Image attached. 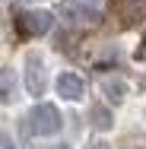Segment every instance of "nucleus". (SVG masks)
I'll use <instances>...</instances> for the list:
<instances>
[{"label":"nucleus","mask_w":146,"mask_h":149,"mask_svg":"<svg viewBox=\"0 0 146 149\" xmlns=\"http://www.w3.org/2000/svg\"><path fill=\"white\" fill-rule=\"evenodd\" d=\"M3 102H13V73L3 70Z\"/></svg>","instance_id":"obj_8"},{"label":"nucleus","mask_w":146,"mask_h":149,"mask_svg":"<svg viewBox=\"0 0 146 149\" xmlns=\"http://www.w3.org/2000/svg\"><path fill=\"white\" fill-rule=\"evenodd\" d=\"M54 89H57V95H60V98H67V102H83V95H86V83H83L80 73L64 70V73H57Z\"/></svg>","instance_id":"obj_3"},{"label":"nucleus","mask_w":146,"mask_h":149,"mask_svg":"<svg viewBox=\"0 0 146 149\" xmlns=\"http://www.w3.org/2000/svg\"><path fill=\"white\" fill-rule=\"evenodd\" d=\"M3 149H16V146H13V136H10V133H3Z\"/></svg>","instance_id":"obj_10"},{"label":"nucleus","mask_w":146,"mask_h":149,"mask_svg":"<svg viewBox=\"0 0 146 149\" xmlns=\"http://www.w3.org/2000/svg\"><path fill=\"white\" fill-rule=\"evenodd\" d=\"M19 26H22V32H29V35H48V32L54 29V16L45 13V10H26L19 16Z\"/></svg>","instance_id":"obj_5"},{"label":"nucleus","mask_w":146,"mask_h":149,"mask_svg":"<svg viewBox=\"0 0 146 149\" xmlns=\"http://www.w3.org/2000/svg\"><path fill=\"white\" fill-rule=\"evenodd\" d=\"M89 120H92V127H95V130H111V127H115V118H111V111H108L102 102H95V105H92V111H89Z\"/></svg>","instance_id":"obj_6"},{"label":"nucleus","mask_w":146,"mask_h":149,"mask_svg":"<svg viewBox=\"0 0 146 149\" xmlns=\"http://www.w3.org/2000/svg\"><path fill=\"white\" fill-rule=\"evenodd\" d=\"M102 92H105L111 102H124V95H127V83H124V79H115V76H108V79H102Z\"/></svg>","instance_id":"obj_7"},{"label":"nucleus","mask_w":146,"mask_h":149,"mask_svg":"<svg viewBox=\"0 0 146 149\" xmlns=\"http://www.w3.org/2000/svg\"><path fill=\"white\" fill-rule=\"evenodd\" d=\"M64 120H60V111L48 102H38L35 108L29 111V130L35 136H57Z\"/></svg>","instance_id":"obj_1"},{"label":"nucleus","mask_w":146,"mask_h":149,"mask_svg":"<svg viewBox=\"0 0 146 149\" xmlns=\"http://www.w3.org/2000/svg\"><path fill=\"white\" fill-rule=\"evenodd\" d=\"M86 149H111V146L102 143V140H92V143H86Z\"/></svg>","instance_id":"obj_9"},{"label":"nucleus","mask_w":146,"mask_h":149,"mask_svg":"<svg viewBox=\"0 0 146 149\" xmlns=\"http://www.w3.org/2000/svg\"><path fill=\"white\" fill-rule=\"evenodd\" d=\"M57 13L67 19V26H95L102 19L98 13H92L86 3H80V0H60Z\"/></svg>","instance_id":"obj_2"},{"label":"nucleus","mask_w":146,"mask_h":149,"mask_svg":"<svg viewBox=\"0 0 146 149\" xmlns=\"http://www.w3.org/2000/svg\"><path fill=\"white\" fill-rule=\"evenodd\" d=\"M26 92L32 98H41L45 95V63H41V57L35 51L26 57Z\"/></svg>","instance_id":"obj_4"}]
</instances>
